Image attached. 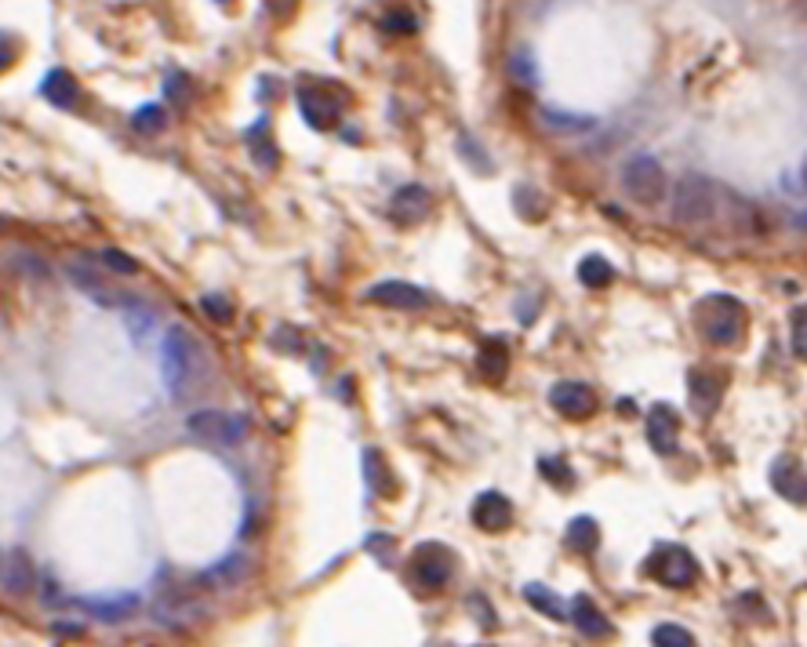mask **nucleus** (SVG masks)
Instances as JSON below:
<instances>
[{
    "label": "nucleus",
    "instance_id": "nucleus-35",
    "mask_svg": "<svg viewBox=\"0 0 807 647\" xmlns=\"http://www.w3.org/2000/svg\"><path fill=\"white\" fill-rule=\"evenodd\" d=\"M793 353L800 360H807V306H800L793 313Z\"/></svg>",
    "mask_w": 807,
    "mask_h": 647
},
{
    "label": "nucleus",
    "instance_id": "nucleus-37",
    "mask_svg": "<svg viewBox=\"0 0 807 647\" xmlns=\"http://www.w3.org/2000/svg\"><path fill=\"white\" fill-rule=\"evenodd\" d=\"M186 88H190V77H182V73H171L164 95H168V99H175L179 106H186V99H190V91H186Z\"/></svg>",
    "mask_w": 807,
    "mask_h": 647
},
{
    "label": "nucleus",
    "instance_id": "nucleus-22",
    "mask_svg": "<svg viewBox=\"0 0 807 647\" xmlns=\"http://www.w3.org/2000/svg\"><path fill=\"white\" fill-rule=\"evenodd\" d=\"M771 484H775L778 495H786L789 502H800V484H804V473H800L797 458L782 455L771 466Z\"/></svg>",
    "mask_w": 807,
    "mask_h": 647
},
{
    "label": "nucleus",
    "instance_id": "nucleus-30",
    "mask_svg": "<svg viewBox=\"0 0 807 647\" xmlns=\"http://www.w3.org/2000/svg\"><path fill=\"white\" fill-rule=\"evenodd\" d=\"M651 644L655 647H695V637H691L684 626H677V622H662V626H655V633H651Z\"/></svg>",
    "mask_w": 807,
    "mask_h": 647
},
{
    "label": "nucleus",
    "instance_id": "nucleus-23",
    "mask_svg": "<svg viewBox=\"0 0 807 647\" xmlns=\"http://www.w3.org/2000/svg\"><path fill=\"white\" fill-rule=\"evenodd\" d=\"M564 542H568L571 553H593L600 542V528L593 517H575L564 531Z\"/></svg>",
    "mask_w": 807,
    "mask_h": 647
},
{
    "label": "nucleus",
    "instance_id": "nucleus-36",
    "mask_svg": "<svg viewBox=\"0 0 807 647\" xmlns=\"http://www.w3.org/2000/svg\"><path fill=\"white\" fill-rule=\"evenodd\" d=\"M102 262H106V266L110 269H117V273H139V262L131 259V255H124V251H117V248H106L102 251Z\"/></svg>",
    "mask_w": 807,
    "mask_h": 647
},
{
    "label": "nucleus",
    "instance_id": "nucleus-34",
    "mask_svg": "<svg viewBox=\"0 0 807 647\" xmlns=\"http://www.w3.org/2000/svg\"><path fill=\"white\" fill-rule=\"evenodd\" d=\"M538 473L546 480H553L557 488H568L571 484V469L564 466V462H557V458H542V462H538Z\"/></svg>",
    "mask_w": 807,
    "mask_h": 647
},
{
    "label": "nucleus",
    "instance_id": "nucleus-41",
    "mask_svg": "<svg viewBox=\"0 0 807 647\" xmlns=\"http://www.w3.org/2000/svg\"><path fill=\"white\" fill-rule=\"evenodd\" d=\"M618 411H622V415H633V400H618Z\"/></svg>",
    "mask_w": 807,
    "mask_h": 647
},
{
    "label": "nucleus",
    "instance_id": "nucleus-7",
    "mask_svg": "<svg viewBox=\"0 0 807 647\" xmlns=\"http://www.w3.org/2000/svg\"><path fill=\"white\" fill-rule=\"evenodd\" d=\"M186 429H190L193 437L211 440V444H240V440L248 437V419L230 415V411L204 408L193 411L190 419H186Z\"/></svg>",
    "mask_w": 807,
    "mask_h": 647
},
{
    "label": "nucleus",
    "instance_id": "nucleus-26",
    "mask_svg": "<svg viewBox=\"0 0 807 647\" xmlns=\"http://www.w3.org/2000/svg\"><path fill=\"white\" fill-rule=\"evenodd\" d=\"M538 120H542L549 131H560V135H564V131H568V135H575V131H589L593 124H597V120L586 117V113H557V110H542L538 113Z\"/></svg>",
    "mask_w": 807,
    "mask_h": 647
},
{
    "label": "nucleus",
    "instance_id": "nucleus-1",
    "mask_svg": "<svg viewBox=\"0 0 807 647\" xmlns=\"http://www.w3.org/2000/svg\"><path fill=\"white\" fill-rule=\"evenodd\" d=\"M160 371L171 397H190L208 375V357L186 328H171L160 342Z\"/></svg>",
    "mask_w": 807,
    "mask_h": 647
},
{
    "label": "nucleus",
    "instance_id": "nucleus-32",
    "mask_svg": "<svg viewBox=\"0 0 807 647\" xmlns=\"http://www.w3.org/2000/svg\"><path fill=\"white\" fill-rule=\"evenodd\" d=\"M517 211L524 215V219H542L546 215V200H542V193H535L531 186H517Z\"/></svg>",
    "mask_w": 807,
    "mask_h": 647
},
{
    "label": "nucleus",
    "instance_id": "nucleus-16",
    "mask_svg": "<svg viewBox=\"0 0 807 647\" xmlns=\"http://www.w3.org/2000/svg\"><path fill=\"white\" fill-rule=\"evenodd\" d=\"M40 95L55 106V110H77L80 106V84L70 70H51L40 80Z\"/></svg>",
    "mask_w": 807,
    "mask_h": 647
},
{
    "label": "nucleus",
    "instance_id": "nucleus-12",
    "mask_svg": "<svg viewBox=\"0 0 807 647\" xmlns=\"http://www.w3.org/2000/svg\"><path fill=\"white\" fill-rule=\"evenodd\" d=\"M368 302L386 309H426L429 295L415 284H404V280H382V284L368 288Z\"/></svg>",
    "mask_w": 807,
    "mask_h": 647
},
{
    "label": "nucleus",
    "instance_id": "nucleus-2",
    "mask_svg": "<svg viewBox=\"0 0 807 647\" xmlns=\"http://www.w3.org/2000/svg\"><path fill=\"white\" fill-rule=\"evenodd\" d=\"M695 320L702 339L713 346H735L746 335V306L735 295H706L695 306Z\"/></svg>",
    "mask_w": 807,
    "mask_h": 647
},
{
    "label": "nucleus",
    "instance_id": "nucleus-21",
    "mask_svg": "<svg viewBox=\"0 0 807 647\" xmlns=\"http://www.w3.org/2000/svg\"><path fill=\"white\" fill-rule=\"evenodd\" d=\"M524 600H528L531 608L542 611L546 618H553V622H568V615H571V604H564V600H560L549 586H542V582L524 586Z\"/></svg>",
    "mask_w": 807,
    "mask_h": 647
},
{
    "label": "nucleus",
    "instance_id": "nucleus-38",
    "mask_svg": "<svg viewBox=\"0 0 807 647\" xmlns=\"http://www.w3.org/2000/svg\"><path fill=\"white\" fill-rule=\"evenodd\" d=\"M15 59H19V40L11 37V33H0V73L8 70Z\"/></svg>",
    "mask_w": 807,
    "mask_h": 647
},
{
    "label": "nucleus",
    "instance_id": "nucleus-39",
    "mask_svg": "<svg viewBox=\"0 0 807 647\" xmlns=\"http://www.w3.org/2000/svg\"><path fill=\"white\" fill-rule=\"evenodd\" d=\"M382 30L386 33H415V19L411 15H404V11H397V15H386V22H382Z\"/></svg>",
    "mask_w": 807,
    "mask_h": 647
},
{
    "label": "nucleus",
    "instance_id": "nucleus-6",
    "mask_svg": "<svg viewBox=\"0 0 807 647\" xmlns=\"http://www.w3.org/2000/svg\"><path fill=\"white\" fill-rule=\"evenodd\" d=\"M648 575H655L669 589H688L695 586L698 578V560L691 557V549L666 542V546H658L648 557Z\"/></svg>",
    "mask_w": 807,
    "mask_h": 647
},
{
    "label": "nucleus",
    "instance_id": "nucleus-27",
    "mask_svg": "<svg viewBox=\"0 0 807 647\" xmlns=\"http://www.w3.org/2000/svg\"><path fill=\"white\" fill-rule=\"evenodd\" d=\"M364 473H368V484H371V491H375V495H382V498L393 495V480H389L386 462H382V455L375 448L364 451Z\"/></svg>",
    "mask_w": 807,
    "mask_h": 647
},
{
    "label": "nucleus",
    "instance_id": "nucleus-3",
    "mask_svg": "<svg viewBox=\"0 0 807 647\" xmlns=\"http://www.w3.org/2000/svg\"><path fill=\"white\" fill-rule=\"evenodd\" d=\"M295 99H299V110L309 128L328 131L335 128L342 120V113H346L349 91L342 88V84H331V80H302L299 91H295Z\"/></svg>",
    "mask_w": 807,
    "mask_h": 647
},
{
    "label": "nucleus",
    "instance_id": "nucleus-15",
    "mask_svg": "<svg viewBox=\"0 0 807 647\" xmlns=\"http://www.w3.org/2000/svg\"><path fill=\"white\" fill-rule=\"evenodd\" d=\"M426 215H429V190H422V186H404L389 200V219L400 222V226H415Z\"/></svg>",
    "mask_w": 807,
    "mask_h": 647
},
{
    "label": "nucleus",
    "instance_id": "nucleus-13",
    "mask_svg": "<svg viewBox=\"0 0 807 647\" xmlns=\"http://www.w3.org/2000/svg\"><path fill=\"white\" fill-rule=\"evenodd\" d=\"M680 440V415L669 404H655L648 415V444L655 448V455H673Z\"/></svg>",
    "mask_w": 807,
    "mask_h": 647
},
{
    "label": "nucleus",
    "instance_id": "nucleus-40",
    "mask_svg": "<svg viewBox=\"0 0 807 647\" xmlns=\"http://www.w3.org/2000/svg\"><path fill=\"white\" fill-rule=\"evenodd\" d=\"M266 4L277 11V15H288V11L295 8V0H266Z\"/></svg>",
    "mask_w": 807,
    "mask_h": 647
},
{
    "label": "nucleus",
    "instance_id": "nucleus-8",
    "mask_svg": "<svg viewBox=\"0 0 807 647\" xmlns=\"http://www.w3.org/2000/svg\"><path fill=\"white\" fill-rule=\"evenodd\" d=\"M70 273V280L77 284L88 299H95L99 306H110V309H128V306H135V299H131L128 291L120 288V284H113L110 277H102L99 269H91V266H70L66 269Z\"/></svg>",
    "mask_w": 807,
    "mask_h": 647
},
{
    "label": "nucleus",
    "instance_id": "nucleus-43",
    "mask_svg": "<svg viewBox=\"0 0 807 647\" xmlns=\"http://www.w3.org/2000/svg\"><path fill=\"white\" fill-rule=\"evenodd\" d=\"M804 175H807V168H804Z\"/></svg>",
    "mask_w": 807,
    "mask_h": 647
},
{
    "label": "nucleus",
    "instance_id": "nucleus-18",
    "mask_svg": "<svg viewBox=\"0 0 807 647\" xmlns=\"http://www.w3.org/2000/svg\"><path fill=\"white\" fill-rule=\"evenodd\" d=\"M0 586L22 597V593H30L33 589V564H30V553L26 549H11L4 564H0Z\"/></svg>",
    "mask_w": 807,
    "mask_h": 647
},
{
    "label": "nucleus",
    "instance_id": "nucleus-17",
    "mask_svg": "<svg viewBox=\"0 0 807 647\" xmlns=\"http://www.w3.org/2000/svg\"><path fill=\"white\" fill-rule=\"evenodd\" d=\"M568 618L578 626V633H586V637H593V640L615 637V626L608 622V615H604V611H600L589 597L571 600V615Z\"/></svg>",
    "mask_w": 807,
    "mask_h": 647
},
{
    "label": "nucleus",
    "instance_id": "nucleus-25",
    "mask_svg": "<svg viewBox=\"0 0 807 647\" xmlns=\"http://www.w3.org/2000/svg\"><path fill=\"white\" fill-rule=\"evenodd\" d=\"M578 280H582L586 288H608L611 280H615V266H611L604 255H589V259H582V266H578Z\"/></svg>",
    "mask_w": 807,
    "mask_h": 647
},
{
    "label": "nucleus",
    "instance_id": "nucleus-4",
    "mask_svg": "<svg viewBox=\"0 0 807 647\" xmlns=\"http://www.w3.org/2000/svg\"><path fill=\"white\" fill-rule=\"evenodd\" d=\"M717 215V186L706 175H684L673 186V219L680 226H702Z\"/></svg>",
    "mask_w": 807,
    "mask_h": 647
},
{
    "label": "nucleus",
    "instance_id": "nucleus-11",
    "mask_svg": "<svg viewBox=\"0 0 807 647\" xmlns=\"http://www.w3.org/2000/svg\"><path fill=\"white\" fill-rule=\"evenodd\" d=\"M724 389H728V379L720 375V371L713 368H695L688 375V393H691V408L698 411V415H713L720 404V397H724Z\"/></svg>",
    "mask_w": 807,
    "mask_h": 647
},
{
    "label": "nucleus",
    "instance_id": "nucleus-14",
    "mask_svg": "<svg viewBox=\"0 0 807 647\" xmlns=\"http://www.w3.org/2000/svg\"><path fill=\"white\" fill-rule=\"evenodd\" d=\"M473 524L480 531H506L513 524V506H509V498L499 495V491H480L473 498Z\"/></svg>",
    "mask_w": 807,
    "mask_h": 647
},
{
    "label": "nucleus",
    "instance_id": "nucleus-20",
    "mask_svg": "<svg viewBox=\"0 0 807 647\" xmlns=\"http://www.w3.org/2000/svg\"><path fill=\"white\" fill-rule=\"evenodd\" d=\"M477 371H480V379H488V382H502V379H506V371H509V349H506V342H502V339L480 342V349H477Z\"/></svg>",
    "mask_w": 807,
    "mask_h": 647
},
{
    "label": "nucleus",
    "instance_id": "nucleus-5",
    "mask_svg": "<svg viewBox=\"0 0 807 647\" xmlns=\"http://www.w3.org/2000/svg\"><path fill=\"white\" fill-rule=\"evenodd\" d=\"M622 190H626L629 200L640 204V208H655V204L666 200V190H669L666 171H662V164H658L655 157L640 153V157L622 164Z\"/></svg>",
    "mask_w": 807,
    "mask_h": 647
},
{
    "label": "nucleus",
    "instance_id": "nucleus-24",
    "mask_svg": "<svg viewBox=\"0 0 807 647\" xmlns=\"http://www.w3.org/2000/svg\"><path fill=\"white\" fill-rule=\"evenodd\" d=\"M248 146H251V157H255V164L266 171L277 168V146H273V139H269V124L266 120H259L255 128L248 131Z\"/></svg>",
    "mask_w": 807,
    "mask_h": 647
},
{
    "label": "nucleus",
    "instance_id": "nucleus-19",
    "mask_svg": "<svg viewBox=\"0 0 807 647\" xmlns=\"http://www.w3.org/2000/svg\"><path fill=\"white\" fill-rule=\"evenodd\" d=\"M248 571H251L248 557H244V553H230L222 564H215V568H208L204 575H200V586L230 589V586H237V582H244V578H248Z\"/></svg>",
    "mask_w": 807,
    "mask_h": 647
},
{
    "label": "nucleus",
    "instance_id": "nucleus-29",
    "mask_svg": "<svg viewBox=\"0 0 807 647\" xmlns=\"http://www.w3.org/2000/svg\"><path fill=\"white\" fill-rule=\"evenodd\" d=\"M88 608L95 611L99 618L106 622H117V618H131L135 608H139V600L135 597H120V600H88Z\"/></svg>",
    "mask_w": 807,
    "mask_h": 647
},
{
    "label": "nucleus",
    "instance_id": "nucleus-42",
    "mask_svg": "<svg viewBox=\"0 0 807 647\" xmlns=\"http://www.w3.org/2000/svg\"><path fill=\"white\" fill-rule=\"evenodd\" d=\"M800 502L807 506V477H804V484H800Z\"/></svg>",
    "mask_w": 807,
    "mask_h": 647
},
{
    "label": "nucleus",
    "instance_id": "nucleus-31",
    "mask_svg": "<svg viewBox=\"0 0 807 647\" xmlns=\"http://www.w3.org/2000/svg\"><path fill=\"white\" fill-rule=\"evenodd\" d=\"M509 77L524 84V88H535L538 84V70H535V59H531L528 51H517L513 59H509Z\"/></svg>",
    "mask_w": 807,
    "mask_h": 647
},
{
    "label": "nucleus",
    "instance_id": "nucleus-10",
    "mask_svg": "<svg viewBox=\"0 0 807 647\" xmlns=\"http://www.w3.org/2000/svg\"><path fill=\"white\" fill-rule=\"evenodd\" d=\"M549 404H553L564 419L582 422L597 411V393H593L586 382H557V386L549 389Z\"/></svg>",
    "mask_w": 807,
    "mask_h": 647
},
{
    "label": "nucleus",
    "instance_id": "nucleus-9",
    "mask_svg": "<svg viewBox=\"0 0 807 647\" xmlns=\"http://www.w3.org/2000/svg\"><path fill=\"white\" fill-rule=\"evenodd\" d=\"M455 571V560L444 546L429 542V546L415 549V560H411V578L419 582L422 589H440Z\"/></svg>",
    "mask_w": 807,
    "mask_h": 647
},
{
    "label": "nucleus",
    "instance_id": "nucleus-28",
    "mask_svg": "<svg viewBox=\"0 0 807 647\" xmlns=\"http://www.w3.org/2000/svg\"><path fill=\"white\" fill-rule=\"evenodd\" d=\"M131 128L139 131V135H160V131L168 128V113H164V106L150 102V106L135 110V117H131Z\"/></svg>",
    "mask_w": 807,
    "mask_h": 647
},
{
    "label": "nucleus",
    "instance_id": "nucleus-33",
    "mask_svg": "<svg viewBox=\"0 0 807 647\" xmlns=\"http://www.w3.org/2000/svg\"><path fill=\"white\" fill-rule=\"evenodd\" d=\"M200 309H204V313H208L215 324H230V320H233V302L226 299V295H219V291L204 295V299H200Z\"/></svg>",
    "mask_w": 807,
    "mask_h": 647
}]
</instances>
